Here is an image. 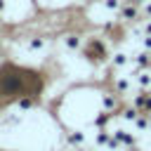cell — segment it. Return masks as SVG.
Segmentation results:
<instances>
[{"label":"cell","mask_w":151,"mask_h":151,"mask_svg":"<svg viewBox=\"0 0 151 151\" xmlns=\"http://www.w3.org/2000/svg\"><path fill=\"white\" fill-rule=\"evenodd\" d=\"M142 42H144V50H151V35H144Z\"/></svg>","instance_id":"d6986e66"},{"label":"cell","mask_w":151,"mask_h":151,"mask_svg":"<svg viewBox=\"0 0 151 151\" xmlns=\"http://www.w3.org/2000/svg\"><path fill=\"white\" fill-rule=\"evenodd\" d=\"M113 139H116L118 144H125V146H132V144H134V137H132L130 132H125L123 127H120V130H113Z\"/></svg>","instance_id":"7a4b0ae2"},{"label":"cell","mask_w":151,"mask_h":151,"mask_svg":"<svg viewBox=\"0 0 151 151\" xmlns=\"http://www.w3.org/2000/svg\"><path fill=\"white\" fill-rule=\"evenodd\" d=\"M137 2H139V5H146V2H151V0H137Z\"/></svg>","instance_id":"7402d4cb"},{"label":"cell","mask_w":151,"mask_h":151,"mask_svg":"<svg viewBox=\"0 0 151 151\" xmlns=\"http://www.w3.org/2000/svg\"><path fill=\"white\" fill-rule=\"evenodd\" d=\"M120 5H123V0H104V7H106V9H111V12H118V9H120Z\"/></svg>","instance_id":"9a60e30c"},{"label":"cell","mask_w":151,"mask_h":151,"mask_svg":"<svg viewBox=\"0 0 151 151\" xmlns=\"http://www.w3.org/2000/svg\"><path fill=\"white\" fill-rule=\"evenodd\" d=\"M2 9H5V0H0V12H2Z\"/></svg>","instance_id":"44dd1931"},{"label":"cell","mask_w":151,"mask_h":151,"mask_svg":"<svg viewBox=\"0 0 151 151\" xmlns=\"http://www.w3.org/2000/svg\"><path fill=\"white\" fill-rule=\"evenodd\" d=\"M134 106L137 109H149L151 111V92H139L134 97Z\"/></svg>","instance_id":"277c9868"},{"label":"cell","mask_w":151,"mask_h":151,"mask_svg":"<svg viewBox=\"0 0 151 151\" xmlns=\"http://www.w3.org/2000/svg\"><path fill=\"white\" fill-rule=\"evenodd\" d=\"M149 123H151V113H149Z\"/></svg>","instance_id":"603a6c76"},{"label":"cell","mask_w":151,"mask_h":151,"mask_svg":"<svg viewBox=\"0 0 151 151\" xmlns=\"http://www.w3.org/2000/svg\"><path fill=\"white\" fill-rule=\"evenodd\" d=\"M64 45H66L68 50H80V38H78L76 33H68V35L64 38Z\"/></svg>","instance_id":"30bf717a"},{"label":"cell","mask_w":151,"mask_h":151,"mask_svg":"<svg viewBox=\"0 0 151 151\" xmlns=\"http://www.w3.org/2000/svg\"><path fill=\"white\" fill-rule=\"evenodd\" d=\"M116 106H118V99H116L113 94H104V97H101V109H104V111H113Z\"/></svg>","instance_id":"9c48e42d"},{"label":"cell","mask_w":151,"mask_h":151,"mask_svg":"<svg viewBox=\"0 0 151 151\" xmlns=\"http://www.w3.org/2000/svg\"><path fill=\"white\" fill-rule=\"evenodd\" d=\"M132 76H134V80H137L139 87H151V73H146L144 68L142 71H134Z\"/></svg>","instance_id":"5b68a950"},{"label":"cell","mask_w":151,"mask_h":151,"mask_svg":"<svg viewBox=\"0 0 151 151\" xmlns=\"http://www.w3.org/2000/svg\"><path fill=\"white\" fill-rule=\"evenodd\" d=\"M144 9H146V14L151 17V2H146V5H144Z\"/></svg>","instance_id":"ffe728a7"},{"label":"cell","mask_w":151,"mask_h":151,"mask_svg":"<svg viewBox=\"0 0 151 151\" xmlns=\"http://www.w3.org/2000/svg\"><path fill=\"white\" fill-rule=\"evenodd\" d=\"M45 47H47V38H40V35H38V38H31V40H28V50H31V52H40V50H45Z\"/></svg>","instance_id":"52a82bcc"},{"label":"cell","mask_w":151,"mask_h":151,"mask_svg":"<svg viewBox=\"0 0 151 151\" xmlns=\"http://www.w3.org/2000/svg\"><path fill=\"white\" fill-rule=\"evenodd\" d=\"M134 64H137V68H149V66H151V54H149V50L137 52V54H134Z\"/></svg>","instance_id":"3957f363"},{"label":"cell","mask_w":151,"mask_h":151,"mask_svg":"<svg viewBox=\"0 0 151 151\" xmlns=\"http://www.w3.org/2000/svg\"><path fill=\"white\" fill-rule=\"evenodd\" d=\"M127 61H130V57H127L125 52H116V54H113V66H118V68H123V66H125Z\"/></svg>","instance_id":"7c38bea8"},{"label":"cell","mask_w":151,"mask_h":151,"mask_svg":"<svg viewBox=\"0 0 151 151\" xmlns=\"http://www.w3.org/2000/svg\"><path fill=\"white\" fill-rule=\"evenodd\" d=\"M116 90H118V92H123V94H130V90H132L130 78H125V76H123V78H118V80H116Z\"/></svg>","instance_id":"ba28073f"},{"label":"cell","mask_w":151,"mask_h":151,"mask_svg":"<svg viewBox=\"0 0 151 151\" xmlns=\"http://www.w3.org/2000/svg\"><path fill=\"white\" fill-rule=\"evenodd\" d=\"M68 144H73V146H80V144H85V132H78V130L68 132Z\"/></svg>","instance_id":"8fae6325"},{"label":"cell","mask_w":151,"mask_h":151,"mask_svg":"<svg viewBox=\"0 0 151 151\" xmlns=\"http://www.w3.org/2000/svg\"><path fill=\"white\" fill-rule=\"evenodd\" d=\"M134 127H137V130H149L151 123H149L146 116H137V118H134Z\"/></svg>","instance_id":"4fadbf2b"},{"label":"cell","mask_w":151,"mask_h":151,"mask_svg":"<svg viewBox=\"0 0 151 151\" xmlns=\"http://www.w3.org/2000/svg\"><path fill=\"white\" fill-rule=\"evenodd\" d=\"M142 35H151V21H146V24L142 26Z\"/></svg>","instance_id":"e0dca14e"},{"label":"cell","mask_w":151,"mask_h":151,"mask_svg":"<svg viewBox=\"0 0 151 151\" xmlns=\"http://www.w3.org/2000/svg\"><path fill=\"white\" fill-rule=\"evenodd\" d=\"M118 14H120V19H123V21H132V19H137V7H134V5L123 2V5H120V9H118Z\"/></svg>","instance_id":"6da1fadb"},{"label":"cell","mask_w":151,"mask_h":151,"mask_svg":"<svg viewBox=\"0 0 151 151\" xmlns=\"http://www.w3.org/2000/svg\"><path fill=\"white\" fill-rule=\"evenodd\" d=\"M137 116H139V113H137V106H134V109H125V111H123V118H125V120H132V123H134V118H137Z\"/></svg>","instance_id":"2e32d148"},{"label":"cell","mask_w":151,"mask_h":151,"mask_svg":"<svg viewBox=\"0 0 151 151\" xmlns=\"http://www.w3.org/2000/svg\"><path fill=\"white\" fill-rule=\"evenodd\" d=\"M109 123V111H101V113H97V118H94V125L97 127H104Z\"/></svg>","instance_id":"5bb4252c"},{"label":"cell","mask_w":151,"mask_h":151,"mask_svg":"<svg viewBox=\"0 0 151 151\" xmlns=\"http://www.w3.org/2000/svg\"><path fill=\"white\" fill-rule=\"evenodd\" d=\"M19 106H21V109H31V106H33V101H31V99H21V101H19Z\"/></svg>","instance_id":"ac0fdd59"},{"label":"cell","mask_w":151,"mask_h":151,"mask_svg":"<svg viewBox=\"0 0 151 151\" xmlns=\"http://www.w3.org/2000/svg\"><path fill=\"white\" fill-rule=\"evenodd\" d=\"M94 139H97V144H99V146H109V144H111V139H113V132H106L104 127H99Z\"/></svg>","instance_id":"8992f818"}]
</instances>
